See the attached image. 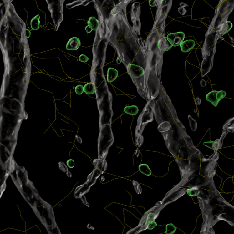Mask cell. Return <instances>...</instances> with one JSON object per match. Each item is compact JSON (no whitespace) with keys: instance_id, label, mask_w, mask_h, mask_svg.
Instances as JSON below:
<instances>
[{"instance_id":"1","label":"cell","mask_w":234,"mask_h":234,"mask_svg":"<svg viewBox=\"0 0 234 234\" xmlns=\"http://www.w3.org/2000/svg\"><path fill=\"white\" fill-rule=\"evenodd\" d=\"M154 104V103L148 102L139 116L137 125L136 128L135 136L142 135L147 124L153 121L155 109V105Z\"/></svg>"},{"instance_id":"2","label":"cell","mask_w":234,"mask_h":234,"mask_svg":"<svg viewBox=\"0 0 234 234\" xmlns=\"http://www.w3.org/2000/svg\"><path fill=\"white\" fill-rule=\"evenodd\" d=\"M226 95V93L225 91H213L210 92L206 95V99L215 107H216L220 101L225 98Z\"/></svg>"},{"instance_id":"3","label":"cell","mask_w":234,"mask_h":234,"mask_svg":"<svg viewBox=\"0 0 234 234\" xmlns=\"http://www.w3.org/2000/svg\"><path fill=\"white\" fill-rule=\"evenodd\" d=\"M185 38V34L182 32L171 33L168 34L166 38L172 46H178L180 45Z\"/></svg>"},{"instance_id":"4","label":"cell","mask_w":234,"mask_h":234,"mask_svg":"<svg viewBox=\"0 0 234 234\" xmlns=\"http://www.w3.org/2000/svg\"><path fill=\"white\" fill-rule=\"evenodd\" d=\"M128 72L131 77L138 78L142 76L144 73L143 68L138 65L130 64L128 68Z\"/></svg>"},{"instance_id":"5","label":"cell","mask_w":234,"mask_h":234,"mask_svg":"<svg viewBox=\"0 0 234 234\" xmlns=\"http://www.w3.org/2000/svg\"><path fill=\"white\" fill-rule=\"evenodd\" d=\"M94 164L95 168L99 170L101 174H103L107 169V161L104 159H96L94 160Z\"/></svg>"},{"instance_id":"6","label":"cell","mask_w":234,"mask_h":234,"mask_svg":"<svg viewBox=\"0 0 234 234\" xmlns=\"http://www.w3.org/2000/svg\"><path fill=\"white\" fill-rule=\"evenodd\" d=\"M81 43L80 39L76 37H74L67 42L66 49L69 50H77L81 46Z\"/></svg>"},{"instance_id":"7","label":"cell","mask_w":234,"mask_h":234,"mask_svg":"<svg viewBox=\"0 0 234 234\" xmlns=\"http://www.w3.org/2000/svg\"><path fill=\"white\" fill-rule=\"evenodd\" d=\"M172 45L167 40L166 37H163L158 43V47L160 50L163 51H167L171 48Z\"/></svg>"},{"instance_id":"8","label":"cell","mask_w":234,"mask_h":234,"mask_svg":"<svg viewBox=\"0 0 234 234\" xmlns=\"http://www.w3.org/2000/svg\"><path fill=\"white\" fill-rule=\"evenodd\" d=\"M195 44V41L192 39L183 41L180 44L181 50L183 52H189L194 47Z\"/></svg>"},{"instance_id":"9","label":"cell","mask_w":234,"mask_h":234,"mask_svg":"<svg viewBox=\"0 0 234 234\" xmlns=\"http://www.w3.org/2000/svg\"><path fill=\"white\" fill-rule=\"evenodd\" d=\"M118 76V71L115 69L109 68L107 74V81L109 82H114L116 80Z\"/></svg>"},{"instance_id":"10","label":"cell","mask_w":234,"mask_h":234,"mask_svg":"<svg viewBox=\"0 0 234 234\" xmlns=\"http://www.w3.org/2000/svg\"><path fill=\"white\" fill-rule=\"evenodd\" d=\"M204 145L213 149L214 152H216L218 150L220 149V143L219 139H216L215 141L206 142L204 143Z\"/></svg>"},{"instance_id":"11","label":"cell","mask_w":234,"mask_h":234,"mask_svg":"<svg viewBox=\"0 0 234 234\" xmlns=\"http://www.w3.org/2000/svg\"><path fill=\"white\" fill-rule=\"evenodd\" d=\"M171 128V125L167 121H164L159 125L158 130L160 132L163 133L170 130Z\"/></svg>"},{"instance_id":"12","label":"cell","mask_w":234,"mask_h":234,"mask_svg":"<svg viewBox=\"0 0 234 234\" xmlns=\"http://www.w3.org/2000/svg\"><path fill=\"white\" fill-rule=\"evenodd\" d=\"M234 118L229 119L226 122L223 127V130H228L229 132L233 133L234 129Z\"/></svg>"},{"instance_id":"13","label":"cell","mask_w":234,"mask_h":234,"mask_svg":"<svg viewBox=\"0 0 234 234\" xmlns=\"http://www.w3.org/2000/svg\"><path fill=\"white\" fill-rule=\"evenodd\" d=\"M124 111L128 114L134 116L138 113L139 109L136 106H127L124 109Z\"/></svg>"},{"instance_id":"14","label":"cell","mask_w":234,"mask_h":234,"mask_svg":"<svg viewBox=\"0 0 234 234\" xmlns=\"http://www.w3.org/2000/svg\"><path fill=\"white\" fill-rule=\"evenodd\" d=\"M83 89H84V92L88 95L94 94L96 92L95 86L92 82L86 84L84 87H83Z\"/></svg>"},{"instance_id":"15","label":"cell","mask_w":234,"mask_h":234,"mask_svg":"<svg viewBox=\"0 0 234 234\" xmlns=\"http://www.w3.org/2000/svg\"><path fill=\"white\" fill-rule=\"evenodd\" d=\"M139 170L142 174L146 175H150L151 174V170L146 164H141L139 166Z\"/></svg>"},{"instance_id":"16","label":"cell","mask_w":234,"mask_h":234,"mask_svg":"<svg viewBox=\"0 0 234 234\" xmlns=\"http://www.w3.org/2000/svg\"><path fill=\"white\" fill-rule=\"evenodd\" d=\"M88 24V26L92 28V30L96 31L99 26V21L94 17H91L89 18Z\"/></svg>"},{"instance_id":"17","label":"cell","mask_w":234,"mask_h":234,"mask_svg":"<svg viewBox=\"0 0 234 234\" xmlns=\"http://www.w3.org/2000/svg\"><path fill=\"white\" fill-rule=\"evenodd\" d=\"M39 18L40 17L39 15H38L32 20L31 24V28L33 29L38 30L39 28V23H40Z\"/></svg>"},{"instance_id":"18","label":"cell","mask_w":234,"mask_h":234,"mask_svg":"<svg viewBox=\"0 0 234 234\" xmlns=\"http://www.w3.org/2000/svg\"><path fill=\"white\" fill-rule=\"evenodd\" d=\"M187 193L190 196H195L198 195L200 193V190L198 187H194L187 189Z\"/></svg>"},{"instance_id":"19","label":"cell","mask_w":234,"mask_h":234,"mask_svg":"<svg viewBox=\"0 0 234 234\" xmlns=\"http://www.w3.org/2000/svg\"><path fill=\"white\" fill-rule=\"evenodd\" d=\"M188 119L189 120L190 128L192 129V130L193 131H195L197 128V122L190 115L188 116Z\"/></svg>"},{"instance_id":"20","label":"cell","mask_w":234,"mask_h":234,"mask_svg":"<svg viewBox=\"0 0 234 234\" xmlns=\"http://www.w3.org/2000/svg\"><path fill=\"white\" fill-rule=\"evenodd\" d=\"M175 230H176V227L173 224H168L166 226L165 233L166 234H173L175 232Z\"/></svg>"},{"instance_id":"21","label":"cell","mask_w":234,"mask_h":234,"mask_svg":"<svg viewBox=\"0 0 234 234\" xmlns=\"http://www.w3.org/2000/svg\"><path fill=\"white\" fill-rule=\"evenodd\" d=\"M136 138L135 140L136 145L138 147H140L142 146L144 142V137L142 135H139L135 136Z\"/></svg>"},{"instance_id":"22","label":"cell","mask_w":234,"mask_h":234,"mask_svg":"<svg viewBox=\"0 0 234 234\" xmlns=\"http://www.w3.org/2000/svg\"><path fill=\"white\" fill-rule=\"evenodd\" d=\"M219 158V154L217 152H215L208 159L205 158L206 160H211L214 162H216Z\"/></svg>"},{"instance_id":"23","label":"cell","mask_w":234,"mask_h":234,"mask_svg":"<svg viewBox=\"0 0 234 234\" xmlns=\"http://www.w3.org/2000/svg\"><path fill=\"white\" fill-rule=\"evenodd\" d=\"M133 184L134 186L135 189V190L136 192L138 194L141 193L142 189L140 184L137 181H134V180L133 181Z\"/></svg>"},{"instance_id":"24","label":"cell","mask_w":234,"mask_h":234,"mask_svg":"<svg viewBox=\"0 0 234 234\" xmlns=\"http://www.w3.org/2000/svg\"><path fill=\"white\" fill-rule=\"evenodd\" d=\"M229 133V131L228 130H224L223 131L222 134L221 136V138L219 140L220 143V148L222 147L223 145V140L225 139V137Z\"/></svg>"},{"instance_id":"25","label":"cell","mask_w":234,"mask_h":234,"mask_svg":"<svg viewBox=\"0 0 234 234\" xmlns=\"http://www.w3.org/2000/svg\"><path fill=\"white\" fill-rule=\"evenodd\" d=\"M75 92L78 95H81L84 92L83 87L81 85H78L75 88Z\"/></svg>"},{"instance_id":"26","label":"cell","mask_w":234,"mask_h":234,"mask_svg":"<svg viewBox=\"0 0 234 234\" xmlns=\"http://www.w3.org/2000/svg\"><path fill=\"white\" fill-rule=\"evenodd\" d=\"M58 165H59V169H60V170H62L63 172H65L68 171V168H67V166L63 162H61V161L59 162Z\"/></svg>"},{"instance_id":"27","label":"cell","mask_w":234,"mask_h":234,"mask_svg":"<svg viewBox=\"0 0 234 234\" xmlns=\"http://www.w3.org/2000/svg\"><path fill=\"white\" fill-rule=\"evenodd\" d=\"M88 60H89V58L84 54H81L79 58V61L82 62H88Z\"/></svg>"},{"instance_id":"28","label":"cell","mask_w":234,"mask_h":234,"mask_svg":"<svg viewBox=\"0 0 234 234\" xmlns=\"http://www.w3.org/2000/svg\"><path fill=\"white\" fill-rule=\"evenodd\" d=\"M66 163L68 167H70V168H73L75 166V162L72 159L68 160Z\"/></svg>"},{"instance_id":"29","label":"cell","mask_w":234,"mask_h":234,"mask_svg":"<svg viewBox=\"0 0 234 234\" xmlns=\"http://www.w3.org/2000/svg\"><path fill=\"white\" fill-rule=\"evenodd\" d=\"M85 30H86V31H87V32L89 33H91V32L92 31V30H93L92 28H91L89 26H87L86 27V28H85Z\"/></svg>"},{"instance_id":"30","label":"cell","mask_w":234,"mask_h":234,"mask_svg":"<svg viewBox=\"0 0 234 234\" xmlns=\"http://www.w3.org/2000/svg\"><path fill=\"white\" fill-rule=\"evenodd\" d=\"M200 85L202 87H204L206 86V82L205 80H203L200 82Z\"/></svg>"},{"instance_id":"31","label":"cell","mask_w":234,"mask_h":234,"mask_svg":"<svg viewBox=\"0 0 234 234\" xmlns=\"http://www.w3.org/2000/svg\"><path fill=\"white\" fill-rule=\"evenodd\" d=\"M67 175L68 176H69V177H71V176H72V175H71V173L70 172V171H67Z\"/></svg>"}]
</instances>
